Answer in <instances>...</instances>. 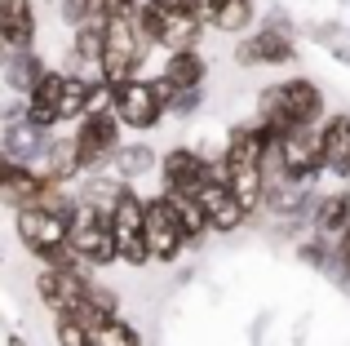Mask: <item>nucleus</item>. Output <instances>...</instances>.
<instances>
[{
  "label": "nucleus",
  "instance_id": "nucleus-19",
  "mask_svg": "<svg viewBox=\"0 0 350 346\" xmlns=\"http://www.w3.org/2000/svg\"><path fill=\"white\" fill-rule=\"evenodd\" d=\"M31 169H40V178H44V182L71 187V182L85 173V165H80V151H76V138H71V133H53L49 147H44V156L36 160Z\"/></svg>",
  "mask_w": 350,
  "mask_h": 346
},
{
  "label": "nucleus",
  "instance_id": "nucleus-29",
  "mask_svg": "<svg viewBox=\"0 0 350 346\" xmlns=\"http://www.w3.org/2000/svg\"><path fill=\"white\" fill-rule=\"evenodd\" d=\"M58 14H62V27H80V23H107L103 14V0H58Z\"/></svg>",
  "mask_w": 350,
  "mask_h": 346
},
{
  "label": "nucleus",
  "instance_id": "nucleus-26",
  "mask_svg": "<svg viewBox=\"0 0 350 346\" xmlns=\"http://www.w3.org/2000/svg\"><path fill=\"white\" fill-rule=\"evenodd\" d=\"M98 53H103V23H80L71 27V58L85 71L98 67Z\"/></svg>",
  "mask_w": 350,
  "mask_h": 346
},
{
  "label": "nucleus",
  "instance_id": "nucleus-36",
  "mask_svg": "<svg viewBox=\"0 0 350 346\" xmlns=\"http://www.w3.org/2000/svg\"><path fill=\"white\" fill-rule=\"evenodd\" d=\"M9 165H14V160H9L5 151H0V178H5V169H9Z\"/></svg>",
  "mask_w": 350,
  "mask_h": 346
},
{
  "label": "nucleus",
  "instance_id": "nucleus-23",
  "mask_svg": "<svg viewBox=\"0 0 350 346\" xmlns=\"http://www.w3.org/2000/svg\"><path fill=\"white\" fill-rule=\"evenodd\" d=\"M204 27L217 36H244L257 27V0H217L213 9L204 14Z\"/></svg>",
  "mask_w": 350,
  "mask_h": 346
},
{
  "label": "nucleus",
  "instance_id": "nucleus-16",
  "mask_svg": "<svg viewBox=\"0 0 350 346\" xmlns=\"http://www.w3.org/2000/svg\"><path fill=\"white\" fill-rule=\"evenodd\" d=\"M36 36H40L36 0H0V58L18 49H36Z\"/></svg>",
  "mask_w": 350,
  "mask_h": 346
},
{
  "label": "nucleus",
  "instance_id": "nucleus-11",
  "mask_svg": "<svg viewBox=\"0 0 350 346\" xmlns=\"http://www.w3.org/2000/svg\"><path fill=\"white\" fill-rule=\"evenodd\" d=\"M155 173H160V191H169V196H196L204 178H222V160H208L204 151L182 142V147L164 151Z\"/></svg>",
  "mask_w": 350,
  "mask_h": 346
},
{
  "label": "nucleus",
  "instance_id": "nucleus-13",
  "mask_svg": "<svg viewBox=\"0 0 350 346\" xmlns=\"http://www.w3.org/2000/svg\"><path fill=\"white\" fill-rule=\"evenodd\" d=\"M89 280H94V271H53V267H40V271H36V297H40V306H49L53 315H76L80 306H85Z\"/></svg>",
  "mask_w": 350,
  "mask_h": 346
},
{
  "label": "nucleus",
  "instance_id": "nucleus-31",
  "mask_svg": "<svg viewBox=\"0 0 350 346\" xmlns=\"http://www.w3.org/2000/svg\"><path fill=\"white\" fill-rule=\"evenodd\" d=\"M53 346H89V329L71 315H53Z\"/></svg>",
  "mask_w": 350,
  "mask_h": 346
},
{
  "label": "nucleus",
  "instance_id": "nucleus-32",
  "mask_svg": "<svg viewBox=\"0 0 350 346\" xmlns=\"http://www.w3.org/2000/svg\"><path fill=\"white\" fill-rule=\"evenodd\" d=\"M200 107H204V94H200V89H178V94L169 98V116H178V120L196 116Z\"/></svg>",
  "mask_w": 350,
  "mask_h": 346
},
{
  "label": "nucleus",
  "instance_id": "nucleus-25",
  "mask_svg": "<svg viewBox=\"0 0 350 346\" xmlns=\"http://www.w3.org/2000/svg\"><path fill=\"white\" fill-rule=\"evenodd\" d=\"M44 71H49V62L36 49H18V53H9V58H0V76H5V85L14 89L18 98H27V89H31Z\"/></svg>",
  "mask_w": 350,
  "mask_h": 346
},
{
  "label": "nucleus",
  "instance_id": "nucleus-21",
  "mask_svg": "<svg viewBox=\"0 0 350 346\" xmlns=\"http://www.w3.org/2000/svg\"><path fill=\"white\" fill-rule=\"evenodd\" d=\"M62 76L67 71H58V67H49L40 80H36L31 89H27V120H36V124H44V129H58V94H62Z\"/></svg>",
  "mask_w": 350,
  "mask_h": 346
},
{
  "label": "nucleus",
  "instance_id": "nucleus-27",
  "mask_svg": "<svg viewBox=\"0 0 350 346\" xmlns=\"http://www.w3.org/2000/svg\"><path fill=\"white\" fill-rule=\"evenodd\" d=\"M169 196V191H164ZM173 200V209H178V217H182V231H187V244L191 249H204V240L213 231H208V222H204V213H200V204H196V196H169Z\"/></svg>",
  "mask_w": 350,
  "mask_h": 346
},
{
  "label": "nucleus",
  "instance_id": "nucleus-24",
  "mask_svg": "<svg viewBox=\"0 0 350 346\" xmlns=\"http://www.w3.org/2000/svg\"><path fill=\"white\" fill-rule=\"evenodd\" d=\"M155 165H160V156H155L146 142H120L116 156L107 160V173H116L120 182H142V178L155 173Z\"/></svg>",
  "mask_w": 350,
  "mask_h": 346
},
{
  "label": "nucleus",
  "instance_id": "nucleus-8",
  "mask_svg": "<svg viewBox=\"0 0 350 346\" xmlns=\"http://www.w3.org/2000/svg\"><path fill=\"white\" fill-rule=\"evenodd\" d=\"M71 138H76V151H80L85 173H94V169H107V160H111L116 147L124 142V124L116 120V111L107 103H98V107H89V111L76 120Z\"/></svg>",
  "mask_w": 350,
  "mask_h": 346
},
{
  "label": "nucleus",
  "instance_id": "nucleus-9",
  "mask_svg": "<svg viewBox=\"0 0 350 346\" xmlns=\"http://www.w3.org/2000/svg\"><path fill=\"white\" fill-rule=\"evenodd\" d=\"M142 213H146V249H151V262L155 267H173V262L191 249L173 200L164 196V191L160 196H142Z\"/></svg>",
  "mask_w": 350,
  "mask_h": 346
},
{
  "label": "nucleus",
  "instance_id": "nucleus-38",
  "mask_svg": "<svg viewBox=\"0 0 350 346\" xmlns=\"http://www.w3.org/2000/svg\"><path fill=\"white\" fill-rule=\"evenodd\" d=\"M346 182H350V160H346Z\"/></svg>",
  "mask_w": 350,
  "mask_h": 346
},
{
  "label": "nucleus",
  "instance_id": "nucleus-33",
  "mask_svg": "<svg viewBox=\"0 0 350 346\" xmlns=\"http://www.w3.org/2000/svg\"><path fill=\"white\" fill-rule=\"evenodd\" d=\"M137 5L142 0H103V14L107 18H137Z\"/></svg>",
  "mask_w": 350,
  "mask_h": 346
},
{
  "label": "nucleus",
  "instance_id": "nucleus-2",
  "mask_svg": "<svg viewBox=\"0 0 350 346\" xmlns=\"http://www.w3.org/2000/svg\"><path fill=\"white\" fill-rule=\"evenodd\" d=\"M328 116V94L319 89V80L310 76H288L280 85H266L257 94V120L271 133H288V129H315Z\"/></svg>",
  "mask_w": 350,
  "mask_h": 346
},
{
  "label": "nucleus",
  "instance_id": "nucleus-18",
  "mask_svg": "<svg viewBox=\"0 0 350 346\" xmlns=\"http://www.w3.org/2000/svg\"><path fill=\"white\" fill-rule=\"evenodd\" d=\"M49 138H53V129L18 116V120H5V129H0V151L9 160H18V165H36L44 156V147H49Z\"/></svg>",
  "mask_w": 350,
  "mask_h": 346
},
{
  "label": "nucleus",
  "instance_id": "nucleus-15",
  "mask_svg": "<svg viewBox=\"0 0 350 346\" xmlns=\"http://www.w3.org/2000/svg\"><path fill=\"white\" fill-rule=\"evenodd\" d=\"M196 204H200V213H204L208 231H217V235H231V231H239V226L248 222L244 209H239V200H235V191L226 187V178H204L200 182Z\"/></svg>",
  "mask_w": 350,
  "mask_h": 346
},
{
  "label": "nucleus",
  "instance_id": "nucleus-12",
  "mask_svg": "<svg viewBox=\"0 0 350 346\" xmlns=\"http://www.w3.org/2000/svg\"><path fill=\"white\" fill-rule=\"evenodd\" d=\"M275 151H280V178L306 182V187H315V182H319V173H324V160H319L315 129L275 133Z\"/></svg>",
  "mask_w": 350,
  "mask_h": 346
},
{
  "label": "nucleus",
  "instance_id": "nucleus-4",
  "mask_svg": "<svg viewBox=\"0 0 350 346\" xmlns=\"http://www.w3.org/2000/svg\"><path fill=\"white\" fill-rule=\"evenodd\" d=\"M146 36L137 31V18H107L103 23V53H98L94 76L103 80L107 89L120 85V80L142 76L146 67Z\"/></svg>",
  "mask_w": 350,
  "mask_h": 346
},
{
  "label": "nucleus",
  "instance_id": "nucleus-35",
  "mask_svg": "<svg viewBox=\"0 0 350 346\" xmlns=\"http://www.w3.org/2000/svg\"><path fill=\"white\" fill-rule=\"evenodd\" d=\"M191 5H196V14H208V9H213L217 0H191Z\"/></svg>",
  "mask_w": 350,
  "mask_h": 346
},
{
  "label": "nucleus",
  "instance_id": "nucleus-14",
  "mask_svg": "<svg viewBox=\"0 0 350 346\" xmlns=\"http://www.w3.org/2000/svg\"><path fill=\"white\" fill-rule=\"evenodd\" d=\"M14 231H18V244L31 258H40L49 244L67 240V217L49 204H23V209H14Z\"/></svg>",
  "mask_w": 350,
  "mask_h": 346
},
{
  "label": "nucleus",
  "instance_id": "nucleus-20",
  "mask_svg": "<svg viewBox=\"0 0 350 346\" xmlns=\"http://www.w3.org/2000/svg\"><path fill=\"white\" fill-rule=\"evenodd\" d=\"M160 80L178 94V89H204L208 80V58L196 49V44H187V49H169V58H164L160 67Z\"/></svg>",
  "mask_w": 350,
  "mask_h": 346
},
{
  "label": "nucleus",
  "instance_id": "nucleus-5",
  "mask_svg": "<svg viewBox=\"0 0 350 346\" xmlns=\"http://www.w3.org/2000/svg\"><path fill=\"white\" fill-rule=\"evenodd\" d=\"M169 98H173V89L164 85L160 76L155 80L133 76V80H120V85L107 89V107H111L116 120L133 133H151L155 124L169 116Z\"/></svg>",
  "mask_w": 350,
  "mask_h": 346
},
{
  "label": "nucleus",
  "instance_id": "nucleus-30",
  "mask_svg": "<svg viewBox=\"0 0 350 346\" xmlns=\"http://www.w3.org/2000/svg\"><path fill=\"white\" fill-rule=\"evenodd\" d=\"M36 262H40V267H53V271H89L85 262H80V253L71 249L67 240L49 244V249H44V253H40V258H36Z\"/></svg>",
  "mask_w": 350,
  "mask_h": 346
},
{
  "label": "nucleus",
  "instance_id": "nucleus-34",
  "mask_svg": "<svg viewBox=\"0 0 350 346\" xmlns=\"http://www.w3.org/2000/svg\"><path fill=\"white\" fill-rule=\"evenodd\" d=\"M337 271H346V276H350V226L337 235Z\"/></svg>",
  "mask_w": 350,
  "mask_h": 346
},
{
  "label": "nucleus",
  "instance_id": "nucleus-10",
  "mask_svg": "<svg viewBox=\"0 0 350 346\" xmlns=\"http://www.w3.org/2000/svg\"><path fill=\"white\" fill-rule=\"evenodd\" d=\"M297 62V44L284 18L271 14V23L253 27L235 40V67H288Z\"/></svg>",
  "mask_w": 350,
  "mask_h": 346
},
{
  "label": "nucleus",
  "instance_id": "nucleus-7",
  "mask_svg": "<svg viewBox=\"0 0 350 346\" xmlns=\"http://www.w3.org/2000/svg\"><path fill=\"white\" fill-rule=\"evenodd\" d=\"M107 217H111V235H116V262L129 267V271H146L151 267V249H146V213H142V196L133 191V182L111 200Z\"/></svg>",
  "mask_w": 350,
  "mask_h": 346
},
{
  "label": "nucleus",
  "instance_id": "nucleus-3",
  "mask_svg": "<svg viewBox=\"0 0 350 346\" xmlns=\"http://www.w3.org/2000/svg\"><path fill=\"white\" fill-rule=\"evenodd\" d=\"M137 31L151 49H187L204 36V14H196L191 0H142L137 5Z\"/></svg>",
  "mask_w": 350,
  "mask_h": 346
},
{
  "label": "nucleus",
  "instance_id": "nucleus-1",
  "mask_svg": "<svg viewBox=\"0 0 350 346\" xmlns=\"http://www.w3.org/2000/svg\"><path fill=\"white\" fill-rule=\"evenodd\" d=\"M262 147H266V124L257 120H239L231 124V133H226V147H222V178L226 187L235 191L239 209H244V217L253 222L257 213H262V191H266V178H262Z\"/></svg>",
  "mask_w": 350,
  "mask_h": 346
},
{
  "label": "nucleus",
  "instance_id": "nucleus-28",
  "mask_svg": "<svg viewBox=\"0 0 350 346\" xmlns=\"http://www.w3.org/2000/svg\"><path fill=\"white\" fill-rule=\"evenodd\" d=\"M89 346H142V333H137V324L111 315L107 324H98V329L89 333Z\"/></svg>",
  "mask_w": 350,
  "mask_h": 346
},
{
  "label": "nucleus",
  "instance_id": "nucleus-17",
  "mask_svg": "<svg viewBox=\"0 0 350 346\" xmlns=\"http://www.w3.org/2000/svg\"><path fill=\"white\" fill-rule=\"evenodd\" d=\"M315 142H319V160L324 173L346 182V160H350V111H328L315 124Z\"/></svg>",
  "mask_w": 350,
  "mask_h": 346
},
{
  "label": "nucleus",
  "instance_id": "nucleus-6",
  "mask_svg": "<svg viewBox=\"0 0 350 346\" xmlns=\"http://www.w3.org/2000/svg\"><path fill=\"white\" fill-rule=\"evenodd\" d=\"M67 244L80 253L89 271H107L116 267V235H111V217L103 204H85L76 200L67 213Z\"/></svg>",
  "mask_w": 350,
  "mask_h": 346
},
{
  "label": "nucleus",
  "instance_id": "nucleus-22",
  "mask_svg": "<svg viewBox=\"0 0 350 346\" xmlns=\"http://www.w3.org/2000/svg\"><path fill=\"white\" fill-rule=\"evenodd\" d=\"M346 226H350V187L315 196V204H310V231L324 235V240H337Z\"/></svg>",
  "mask_w": 350,
  "mask_h": 346
},
{
  "label": "nucleus",
  "instance_id": "nucleus-37",
  "mask_svg": "<svg viewBox=\"0 0 350 346\" xmlns=\"http://www.w3.org/2000/svg\"><path fill=\"white\" fill-rule=\"evenodd\" d=\"M9 346H27V342H23V338H18V333H14V338H9Z\"/></svg>",
  "mask_w": 350,
  "mask_h": 346
}]
</instances>
